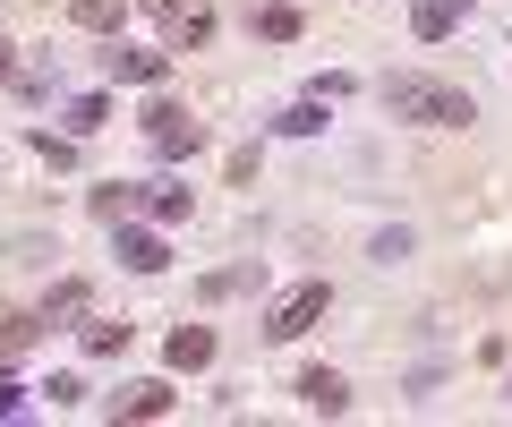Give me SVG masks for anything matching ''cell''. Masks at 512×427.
Here are the masks:
<instances>
[{"mask_svg":"<svg viewBox=\"0 0 512 427\" xmlns=\"http://www.w3.org/2000/svg\"><path fill=\"white\" fill-rule=\"evenodd\" d=\"M384 112L410 120V129H470L478 103L461 86H444V77H384Z\"/></svg>","mask_w":512,"mask_h":427,"instance_id":"1","label":"cell"},{"mask_svg":"<svg viewBox=\"0 0 512 427\" xmlns=\"http://www.w3.org/2000/svg\"><path fill=\"white\" fill-rule=\"evenodd\" d=\"M333 308V282H291V291L265 308V334L274 342H299V334H316V316Z\"/></svg>","mask_w":512,"mask_h":427,"instance_id":"2","label":"cell"},{"mask_svg":"<svg viewBox=\"0 0 512 427\" xmlns=\"http://www.w3.org/2000/svg\"><path fill=\"white\" fill-rule=\"evenodd\" d=\"M146 146L180 163V154H197V146H205V120H197V112H180L171 94H154V103H146Z\"/></svg>","mask_w":512,"mask_h":427,"instance_id":"3","label":"cell"},{"mask_svg":"<svg viewBox=\"0 0 512 427\" xmlns=\"http://www.w3.org/2000/svg\"><path fill=\"white\" fill-rule=\"evenodd\" d=\"M103 77H111V86H163V77H171V52H128V43H111V52H103Z\"/></svg>","mask_w":512,"mask_h":427,"instance_id":"4","label":"cell"},{"mask_svg":"<svg viewBox=\"0 0 512 427\" xmlns=\"http://www.w3.org/2000/svg\"><path fill=\"white\" fill-rule=\"evenodd\" d=\"M171 402H180V393H171L163 376H137L128 393H111V419H171Z\"/></svg>","mask_w":512,"mask_h":427,"instance_id":"5","label":"cell"},{"mask_svg":"<svg viewBox=\"0 0 512 427\" xmlns=\"http://www.w3.org/2000/svg\"><path fill=\"white\" fill-rule=\"evenodd\" d=\"M111 231H120V265H128V274H163V265H171L163 231H137V223H111Z\"/></svg>","mask_w":512,"mask_h":427,"instance_id":"6","label":"cell"},{"mask_svg":"<svg viewBox=\"0 0 512 427\" xmlns=\"http://www.w3.org/2000/svg\"><path fill=\"white\" fill-rule=\"evenodd\" d=\"M299 402H308L316 419H342V410H350V385H342L333 368H308V376H299Z\"/></svg>","mask_w":512,"mask_h":427,"instance_id":"7","label":"cell"},{"mask_svg":"<svg viewBox=\"0 0 512 427\" xmlns=\"http://www.w3.org/2000/svg\"><path fill=\"white\" fill-rule=\"evenodd\" d=\"M461 18H470V0H419V18H410V35H419V43H444V35H453Z\"/></svg>","mask_w":512,"mask_h":427,"instance_id":"8","label":"cell"},{"mask_svg":"<svg viewBox=\"0 0 512 427\" xmlns=\"http://www.w3.org/2000/svg\"><path fill=\"white\" fill-rule=\"evenodd\" d=\"M299 26H308V18H299L291 0H265V9H248V35H265V43H299Z\"/></svg>","mask_w":512,"mask_h":427,"instance_id":"9","label":"cell"},{"mask_svg":"<svg viewBox=\"0 0 512 427\" xmlns=\"http://www.w3.org/2000/svg\"><path fill=\"white\" fill-rule=\"evenodd\" d=\"M69 18L86 26V35H120V26H128V0H69Z\"/></svg>","mask_w":512,"mask_h":427,"instance_id":"10","label":"cell"},{"mask_svg":"<svg viewBox=\"0 0 512 427\" xmlns=\"http://www.w3.org/2000/svg\"><path fill=\"white\" fill-rule=\"evenodd\" d=\"M214 43V9H180L171 18V52H205Z\"/></svg>","mask_w":512,"mask_h":427,"instance_id":"11","label":"cell"},{"mask_svg":"<svg viewBox=\"0 0 512 427\" xmlns=\"http://www.w3.org/2000/svg\"><path fill=\"white\" fill-rule=\"evenodd\" d=\"M214 359V325H180L171 334V368H205Z\"/></svg>","mask_w":512,"mask_h":427,"instance_id":"12","label":"cell"},{"mask_svg":"<svg viewBox=\"0 0 512 427\" xmlns=\"http://www.w3.org/2000/svg\"><path fill=\"white\" fill-rule=\"evenodd\" d=\"M35 334H43V316H26V308H0V351H26Z\"/></svg>","mask_w":512,"mask_h":427,"instance_id":"13","label":"cell"},{"mask_svg":"<svg viewBox=\"0 0 512 427\" xmlns=\"http://www.w3.org/2000/svg\"><path fill=\"white\" fill-rule=\"evenodd\" d=\"M274 129H282V137H316V129H325V103L308 94V103H291V112H282Z\"/></svg>","mask_w":512,"mask_h":427,"instance_id":"14","label":"cell"},{"mask_svg":"<svg viewBox=\"0 0 512 427\" xmlns=\"http://www.w3.org/2000/svg\"><path fill=\"white\" fill-rule=\"evenodd\" d=\"M60 316H86V282H60V291L43 299V325H60Z\"/></svg>","mask_w":512,"mask_h":427,"instance_id":"15","label":"cell"},{"mask_svg":"<svg viewBox=\"0 0 512 427\" xmlns=\"http://www.w3.org/2000/svg\"><path fill=\"white\" fill-rule=\"evenodd\" d=\"M103 120H111V103H103V94H86V103H69V137H94Z\"/></svg>","mask_w":512,"mask_h":427,"instance_id":"16","label":"cell"},{"mask_svg":"<svg viewBox=\"0 0 512 427\" xmlns=\"http://www.w3.org/2000/svg\"><path fill=\"white\" fill-rule=\"evenodd\" d=\"M86 351L94 359H120L128 351V325H111V316H103V325H86Z\"/></svg>","mask_w":512,"mask_h":427,"instance_id":"17","label":"cell"},{"mask_svg":"<svg viewBox=\"0 0 512 427\" xmlns=\"http://www.w3.org/2000/svg\"><path fill=\"white\" fill-rule=\"evenodd\" d=\"M128 205H137V188H120V180L94 188V214H103V223H128Z\"/></svg>","mask_w":512,"mask_h":427,"instance_id":"18","label":"cell"},{"mask_svg":"<svg viewBox=\"0 0 512 427\" xmlns=\"http://www.w3.org/2000/svg\"><path fill=\"white\" fill-rule=\"evenodd\" d=\"M35 154H43L52 171H69V163H77V137H52V129H35Z\"/></svg>","mask_w":512,"mask_h":427,"instance_id":"19","label":"cell"},{"mask_svg":"<svg viewBox=\"0 0 512 427\" xmlns=\"http://www.w3.org/2000/svg\"><path fill=\"white\" fill-rule=\"evenodd\" d=\"M146 214H154V223H180V214H188V188H154Z\"/></svg>","mask_w":512,"mask_h":427,"instance_id":"20","label":"cell"},{"mask_svg":"<svg viewBox=\"0 0 512 427\" xmlns=\"http://www.w3.org/2000/svg\"><path fill=\"white\" fill-rule=\"evenodd\" d=\"M146 9H154V18H180V0H146Z\"/></svg>","mask_w":512,"mask_h":427,"instance_id":"21","label":"cell"},{"mask_svg":"<svg viewBox=\"0 0 512 427\" xmlns=\"http://www.w3.org/2000/svg\"><path fill=\"white\" fill-rule=\"evenodd\" d=\"M504 402H512V385H504Z\"/></svg>","mask_w":512,"mask_h":427,"instance_id":"22","label":"cell"}]
</instances>
